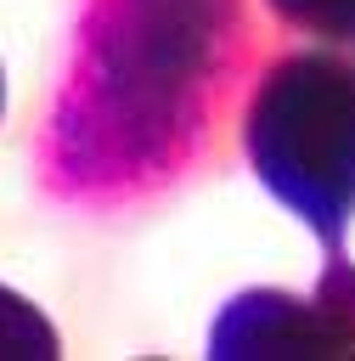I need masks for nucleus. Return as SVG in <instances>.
<instances>
[{
  "label": "nucleus",
  "mask_w": 355,
  "mask_h": 361,
  "mask_svg": "<svg viewBox=\"0 0 355 361\" xmlns=\"http://www.w3.org/2000/svg\"><path fill=\"white\" fill-rule=\"evenodd\" d=\"M11 355L17 361H51V355H62V338L23 293L0 288V361H11Z\"/></svg>",
  "instance_id": "nucleus-4"
},
{
  "label": "nucleus",
  "mask_w": 355,
  "mask_h": 361,
  "mask_svg": "<svg viewBox=\"0 0 355 361\" xmlns=\"http://www.w3.org/2000/svg\"><path fill=\"white\" fill-rule=\"evenodd\" d=\"M276 23H287L293 34L316 39V45H338L355 51V0H265Z\"/></svg>",
  "instance_id": "nucleus-5"
},
{
  "label": "nucleus",
  "mask_w": 355,
  "mask_h": 361,
  "mask_svg": "<svg viewBox=\"0 0 355 361\" xmlns=\"http://www.w3.org/2000/svg\"><path fill=\"white\" fill-rule=\"evenodd\" d=\"M248 0H85L45 124V186L124 203L180 180L248 68Z\"/></svg>",
  "instance_id": "nucleus-1"
},
{
  "label": "nucleus",
  "mask_w": 355,
  "mask_h": 361,
  "mask_svg": "<svg viewBox=\"0 0 355 361\" xmlns=\"http://www.w3.org/2000/svg\"><path fill=\"white\" fill-rule=\"evenodd\" d=\"M0 107H6V85H0Z\"/></svg>",
  "instance_id": "nucleus-6"
},
{
  "label": "nucleus",
  "mask_w": 355,
  "mask_h": 361,
  "mask_svg": "<svg viewBox=\"0 0 355 361\" xmlns=\"http://www.w3.org/2000/svg\"><path fill=\"white\" fill-rule=\"evenodd\" d=\"M355 350V271L344 259L327 265L316 293H276V288H248L237 293L214 333L208 355H349Z\"/></svg>",
  "instance_id": "nucleus-3"
},
{
  "label": "nucleus",
  "mask_w": 355,
  "mask_h": 361,
  "mask_svg": "<svg viewBox=\"0 0 355 361\" xmlns=\"http://www.w3.org/2000/svg\"><path fill=\"white\" fill-rule=\"evenodd\" d=\"M242 152L270 197L338 243L355 214V51L304 45L265 62L242 102Z\"/></svg>",
  "instance_id": "nucleus-2"
}]
</instances>
